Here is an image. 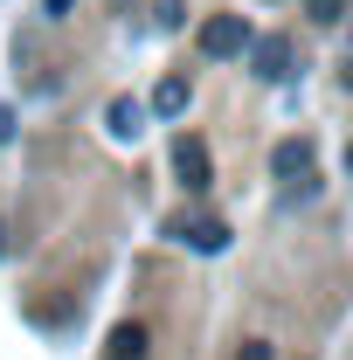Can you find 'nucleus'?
Returning <instances> with one entry per match:
<instances>
[{
	"label": "nucleus",
	"mask_w": 353,
	"mask_h": 360,
	"mask_svg": "<svg viewBox=\"0 0 353 360\" xmlns=\"http://www.w3.org/2000/svg\"><path fill=\"white\" fill-rule=\"evenodd\" d=\"M174 174H180V187H187V194H208V187H215L208 146H201L194 132H180V139H174Z\"/></svg>",
	"instance_id": "obj_1"
},
{
	"label": "nucleus",
	"mask_w": 353,
	"mask_h": 360,
	"mask_svg": "<svg viewBox=\"0 0 353 360\" xmlns=\"http://www.w3.org/2000/svg\"><path fill=\"white\" fill-rule=\"evenodd\" d=\"M201 49H208V56H243V49H250V21H243V14H215V21H208V28H201Z\"/></svg>",
	"instance_id": "obj_2"
},
{
	"label": "nucleus",
	"mask_w": 353,
	"mask_h": 360,
	"mask_svg": "<svg viewBox=\"0 0 353 360\" xmlns=\"http://www.w3.org/2000/svg\"><path fill=\"white\" fill-rule=\"evenodd\" d=\"M312 174V139H277L270 146V180H305Z\"/></svg>",
	"instance_id": "obj_3"
},
{
	"label": "nucleus",
	"mask_w": 353,
	"mask_h": 360,
	"mask_svg": "<svg viewBox=\"0 0 353 360\" xmlns=\"http://www.w3.org/2000/svg\"><path fill=\"white\" fill-rule=\"evenodd\" d=\"M174 236L187 243V250H208V257H215L222 243H229V229H222L215 215H180V222H174Z\"/></svg>",
	"instance_id": "obj_4"
},
{
	"label": "nucleus",
	"mask_w": 353,
	"mask_h": 360,
	"mask_svg": "<svg viewBox=\"0 0 353 360\" xmlns=\"http://www.w3.org/2000/svg\"><path fill=\"white\" fill-rule=\"evenodd\" d=\"M250 63H257V77H291V42L284 35H264V42H250Z\"/></svg>",
	"instance_id": "obj_5"
},
{
	"label": "nucleus",
	"mask_w": 353,
	"mask_h": 360,
	"mask_svg": "<svg viewBox=\"0 0 353 360\" xmlns=\"http://www.w3.org/2000/svg\"><path fill=\"white\" fill-rule=\"evenodd\" d=\"M146 347H153L146 326H118V333L104 340V354H111V360H146Z\"/></svg>",
	"instance_id": "obj_6"
},
{
	"label": "nucleus",
	"mask_w": 353,
	"mask_h": 360,
	"mask_svg": "<svg viewBox=\"0 0 353 360\" xmlns=\"http://www.w3.org/2000/svg\"><path fill=\"white\" fill-rule=\"evenodd\" d=\"M153 111H160V118H180V111H187V84H180V77H167V84L153 90Z\"/></svg>",
	"instance_id": "obj_7"
},
{
	"label": "nucleus",
	"mask_w": 353,
	"mask_h": 360,
	"mask_svg": "<svg viewBox=\"0 0 353 360\" xmlns=\"http://www.w3.org/2000/svg\"><path fill=\"white\" fill-rule=\"evenodd\" d=\"M111 132H118V139L139 132V104H132V97H118V104H111Z\"/></svg>",
	"instance_id": "obj_8"
},
{
	"label": "nucleus",
	"mask_w": 353,
	"mask_h": 360,
	"mask_svg": "<svg viewBox=\"0 0 353 360\" xmlns=\"http://www.w3.org/2000/svg\"><path fill=\"white\" fill-rule=\"evenodd\" d=\"M236 360H277V347H270V340H243V354Z\"/></svg>",
	"instance_id": "obj_9"
},
{
	"label": "nucleus",
	"mask_w": 353,
	"mask_h": 360,
	"mask_svg": "<svg viewBox=\"0 0 353 360\" xmlns=\"http://www.w3.org/2000/svg\"><path fill=\"white\" fill-rule=\"evenodd\" d=\"M312 14H319V21H340V14H347V0H312Z\"/></svg>",
	"instance_id": "obj_10"
},
{
	"label": "nucleus",
	"mask_w": 353,
	"mask_h": 360,
	"mask_svg": "<svg viewBox=\"0 0 353 360\" xmlns=\"http://www.w3.org/2000/svg\"><path fill=\"white\" fill-rule=\"evenodd\" d=\"M340 77H347V84H353V63H347V70H340Z\"/></svg>",
	"instance_id": "obj_11"
},
{
	"label": "nucleus",
	"mask_w": 353,
	"mask_h": 360,
	"mask_svg": "<svg viewBox=\"0 0 353 360\" xmlns=\"http://www.w3.org/2000/svg\"><path fill=\"white\" fill-rule=\"evenodd\" d=\"M347 174H353V146H347Z\"/></svg>",
	"instance_id": "obj_12"
},
{
	"label": "nucleus",
	"mask_w": 353,
	"mask_h": 360,
	"mask_svg": "<svg viewBox=\"0 0 353 360\" xmlns=\"http://www.w3.org/2000/svg\"><path fill=\"white\" fill-rule=\"evenodd\" d=\"M0 250H7V229H0Z\"/></svg>",
	"instance_id": "obj_13"
}]
</instances>
